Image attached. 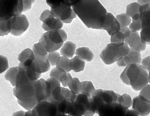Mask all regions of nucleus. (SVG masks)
<instances>
[{
    "label": "nucleus",
    "mask_w": 150,
    "mask_h": 116,
    "mask_svg": "<svg viewBox=\"0 0 150 116\" xmlns=\"http://www.w3.org/2000/svg\"><path fill=\"white\" fill-rule=\"evenodd\" d=\"M35 82L16 87L13 89V94L17 98L18 103L28 111L32 110L38 103L35 89Z\"/></svg>",
    "instance_id": "obj_3"
},
{
    "label": "nucleus",
    "mask_w": 150,
    "mask_h": 116,
    "mask_svg": "<svg viewBox=\"0 0 150 116\" xmlns=\"http://www.w3.org/2000/svg\"><path fill=\"white\" fill-rule=\"evenodd\" d=\"M9 67L7 58L0 55V74H2L8 69Z\"/></svg>",
    "instance_id": "obj_40"
},
{
    "label": "nucleus",
    "mask_w": 150,
    "mask_h": 116,
    "mask_svg": "<svg viewBox=\"0 0 150 116\" xmlns=\"http://www.w3.org/2000/svg\"><path fill=\"white\" fill-rule=\"evenodd\" d=\"M137 3H139L141 5L147 3L150 4V0H137Z\"/></svg>",
    "instance_id": "obj_50"
},
{
    "label": "nucleus",
    "mask_w": 150,
    "mask_h": 116,
    "mask_svg": "<svg viewBox=\"0 0 150 116\" xmlns=\"http://www.w3.org/2000/svg\"><path fill=\"white\" fill-rule=\"evenodd\" d=\"M97 113L98 114L99 116H114V103H103L99 108Z\"/></svg>",
    "instance_id": "obj_26"
},
{
    "label": "nucleus",
    "mask_w": 150,
    "mask_h": 116,
    "mask_svg": "<svg viewBox=\"0 0 150 116\" xmlns=\"http://www.w3.org/2000/svg\"><path fill=\"white\" fill-rule=\"evenodd\" d=\"M148 74H149V78H150V70H149V73H148Z\"/></svg>",
    "instance_id": "obj_53"
},
{
    "label": "nucleus",
    "mask_w": 150,
    "mask_h": 116,
    "mask_svg": "<svg viewBox=\"0 0 150 116\" xmlns=\"http://www.w3.org/2000/svg\"><path fill=\"white\" fill-rule=\"evenodd\" d=\"M116 19L121 25V27H127L132 22L131 17L126 13H122L116 16Z\"/></svg>",
    "instance_id": "obj_35"
},
{
    "label": "nucleus",
    "mask_w": 150,
    "mask_h": 116,
    "mask_svg": "<svg viewBox=\"0 0 150 116\" xmlns=\"http://www.w3.org/2000/svg\"><path fill=\"white\" fill-rule=\"evenodd\" d=\"M32 111L33 116H56L58 113L56 105L47 101L39 102Z\"/></svg>",
    "instance_id": "obj_11"
},
{
    "label": "nucleus",
    "mask_w": 150,
    "mask_h": 116,
    "mask_svg": "<svg viewBox=\"0 0 150 116\" xmlns=\"http://www.w3.org/2000/svg\"><path fill=\"white\" fill-rule=\"evenodd\" d=\"M23 11L29 10L32 8V5L35 0H23Z\"/></svg>",
    "instance_id": "obj_44"
},
{
    "label": "nucleus",
    "mask_w": 150,
    "mask_h": 116,
    "mask_svg": "<svg viewBox=\"0 0 150 116\" xmlns=\"http://www.w3.org/2000/svg\"><path fill=\"white\" fill-rule=\"evenodd\" d=\"M139 96L150 101V84H147L141 90Z\"/></svg>",
    "instance_id": "obj_42"
},
{
    "label": "nucleus",
    "mask_w": 150,
    "mask_h": 116,
    "mask_svg": "<svg viewBox=\"0 0 150 116\" xmlns=\"http://www.w3.org/2000/svg\"><path fill=\"white\" fill-rule=\"evenodd\" d=\"M99 92L104 103L113 104L117 102L118 94L115 93L114 91L112 90H103L99 89Z\"/></svg>",
    "instance_id": "obj_20"
},
{
    "label": "nucleus",
    "mask_w": 150,
    "mask_h": 116,
    "mask_svg": "<svg viewBox=\"0 0 150 116\" xmlns=\"http://www.w3.org/2000/svg\"><path fill=\"white\" fill-rule=\"evenodd\" d=\"M130 85L136 91H140L149 83V74L141 64H132L125 68Z\"/></svg>",
    "instance_id": "obj_2"
},
{
    "label": "nucleus",
    "mask_w": 150,
    "mask_h": 116,
    "mask_svg": "<svg viewBox=\"0 0 150 116\" xmlns=\"http://www.w3.org/2000/svg\"><path fill=\"white\" fill-rule=\"evenodd\" d=\"M130 48L126 43L109 44L100 53V57L105 65L121 60L127 54Z\"/></svg>",
    "instance_id": "obj_4"
},
{
    "label": "nucleus",
    "mask_w": 150,
    "mask_h": 116,
    "mask_svg": "<svg viewBox=\"0 0 150 116\" xmlns=\"http://www.w3.org/2000/svg\"><path fill=\"white\" fill-rule=\"evenodd\" d=\"M141 30V41L143 44H150V28L142 29Z\"/></svg>",
    "instance_id": "obj_37"
},
{
    "label": "nucleus",
    "mask_w": 150,
    "mask_h": 116,
    "mask_svg": "<svg viewBox=\"0 0 150 116\" xmlns=\"http://www.w3.org/2000/svg\"><path fill=\"white\" fill-rule=\"evenodd\" d=\"M95 90L93 84L90 81L81 82L80 94H84L87 97H91Z\"/></svg>",
    "instance_id": "obj_29"
},
{
    "label": "nucleus",
    "mask_w": 150,
    "mask_h": 116,
    "mask_svg": "<svg viewBox=\"0 0 150 116\" xmlns=\"http://www.w3.org/2000/svg\"><path fill=\"white\" fill-rule=\"evenodd\" d=\"M90 97L79 94L72 103V108L69 115L71 116H84L89 107Z\"/></svg>",
    "instance_id": "obj_8"
},
{
    "label": "nucleus",
    "mask_w": 150,
    "mask_h": 116,
    "mask_svg": "<svg viewBox=\"0 0 150 116\" xmlns=\"http://www.w3.org/2000/svg\"><path fill=\"white\" fill-rule=\"evenodd\" d=\"M140 6L141 5L137 2L131 3L127 6L126 14L132 18L135 15L139 13Z\"/></svg>",
    "instance_id": "obj_34"
},
{
    "label": "nucleus",
    "mask_w": 150,
    "mask_h": 116,
    "mask_svg": "<svg viewBox=\"0 0 150 116\" xmlns=\"http://www.w3.org/2000/svg\"><path fill=\"white\" fill-rule=\"evenodd\" d=\"M132 108L139 116H147L150 113V101L139 95L133 98Z\"/></svg>",
    "instance_id": "obj_13"
},
{
    "label": "nucleus",
    "mask_w": 150,
    "mask_h": 116,
    "mask_svg": "<svg viewBox=\"0 0 150 116\" xmlns=\"http://www.w3.org/2000/svg\"><path fill=\"white\" fill-rule=\"evenodd\" d=\"M56 68L66 73H68L71 70L70 65V60L68 58L61 56Z\"/></svg>",
    "instance_id": "obj_30"
},
{
    "label": "nucleus",
    "mask_w": 150,
    "mask_h": 116,
    "mask_svg": "<svg viewBox=\"0 0 150 116\" xmlns=\"http://www.w3.org/2000/svg\"><path fill=\"white\" fill-rule=\"evenodd\" d=\"M35 57L33 51L30 49H26L21 52L19 55L18 60L20 62H23L28 59H32Z\"/></svg>",
    "instance_id": "obj_36"
},
{
    "label": "nucleus",
    "mask_w": 150,
    "mask_h": 116,
    "mask_svg": "<svg viewBox=\"0 0 150 116\" xmlns=\"http://www.w3.org/2000/svg\"><path fill=\"white\" fill-rule=\"evenodd\" d=\"M51 14L64 23L69 24L72 22L76 15L71 6L62 3L56 8H51Z\"/></svg>",
    "instance_id": "obj_7"
},
{
    "label": "nucleus",
    "mask_w": 150,
    "mask_h": 116,
    "mask_svg": "<svg viewBox=\"0 0 150 116\" xmlns=\"http://www.w3.org/2000/svg\"><path fill=\"white\" fill-rule=\"evenodd\" d=\"M131 33V30L128 27H121L119 32L111 36V42L112 43H121L125 42Z\"/></svg>",
    "instance_id": "obj_19"
},
{
    "label": "nucleus",
    "mask_w": 150,
    "mask_h": 116,
    "mask_svg": "<svg viewBox=\"0 0 150 116\" xmlns=\"http://www.w3.org/2000/svg\"><path fill=\"white\" fill-rule=\"evenodd\" d=\"M45 81L46 80L41 79L35 83L36 97L38 103L43 101H48Z\"/></svg>",
    "instance_id": "obj_17"
},
{
    "label": "nucleus",
    "mask_w": 150,
    "mask_h": 116,
    "mask_svg": "<svg viewBox=\"0 0 150 116\" xmlns=\"http://www.w3.org/2000/svg\"><path fill=\"white\" fill-rule=\"evenodd\" d=\"M70 65L71 70L76 73H78L84 70L85 62L76 56L70 60Z\"/></svg>",
    "instance_id": "obj_24"
},
{
    "label": "nucleus",
    "mask_w": 150,
    "mask_h": 116,
    "mask_svg": "<svg viewBox=\"0 0 150 116\" xmlns=\"http://www.w3.org/2000/svg\"><path fill=\"white\" fill-rule=\"evenodd\" d=\"M35 57L28 59L23 62H20V67L23 68L29 79L32 82L37 81L41 77V74L38 72L37 66L35 62Z\"/></svg>",
    "instance_id": "obj_12"
},
{
    "label": "nucleus",
    "mask_w": 150,
    "mask_h": 116,
    "mask_svg": "<svg viewBox=\"0 0 150 116\" xmlns=\"http://www.w3.org/2000/svg\"><path fill=\"white\" fill-rule=\"evenodd\" d=\"M129 28L131 30L138 32L142 29V24L140 19L137 20L132 19V22L129 25Z\"/></svg>",
    "instance_id": "obj_41"
},
{
    "label": "nucleus",
    "mask_w": 150,
    "mask_h": 116,
    "mask_svg": "<svg viewBox=\"0 0 150 116\" xmlns=\"http://www.w3.org/2000/svg\"><path fill=\"white\" fill-rule=\"evenodd\" d=\"M61 57L59 53L56 51L52 52L49 53L48 55V60L50 65L53 66L57 65Z\"/></svg>",
    "instance_id": "obj_39"
},
{
    "label": "nucleus",
    "mask_w": 150,
    "mask_h": 116,
    "mask_svg": "<svg viewBox=\"0 0 150 116\" xmlns=\"http://www.w3.org/2000/svg\"><path fill=\"white\" fill-rule=\"evenodd\" d=\"M33 51L36 59L43 60L48 58L47 51L43 44L39 42L34 45Z\"/></svg>",
    "instance_id": "obj_23"
},
{
    "label": "nucleus",
    "mask_w": 150,
    "mask_h": 116,
    "mask_svg": "<svg viewBox=\"0 0 150 116\" xmlns=\"http://www.w3.org/2000/svg\"><path fill=\"white\" fill-rule=\"evenodd\" d=\"M45 85L48 99L51 96L53 90L57 87L61 86V83L57 79L50 77L45 81Z\"/></svg>",
    "instance_id": "obj_28"
},
{
    "label": "nucleus",
    "mask_w": 150,
    "mask_h": 116,
    "mask_svg": "<svg viewBox=\"0 0 150 116\" xmlns=\"http://www.w3.org/2000/svg\"><path fill=\"white\" fill-rule=\"evenodd\" d=\"M25 112L23 111H20L16 112L13 113L12 116H25Z\"/></svg>",
    "instance_id": "obj_49"
},
{
    "label": "nucleus",
    "mask_w": 150,
    "mask_h": 116,
    "mask_svg": "<svg viewBox=\"0 0 150 116\" xmlns=\"http://www.w3.org/2000/svg\"><path fill=\"white\" fill-rule=\"evenodd\" d=\"M10 33L15 36H20L28 28L29 23L27 17L24 15H21L10 19Z\"/></svg>",
    "instance_id": "obj_10"
},
{
    "label": "nucleus",
    "mask_w": 150,
    "mask_h": 116,
    "mask_svg": "<svg viewBox=\"0 0 150 116\" xmlns=\"http://www.w3.org/2000/svg\"><path fill=\"white\" fill-rule=\"evenodd\" d=\"M117 103L126 107L127 108H129L132 106V101L131 96L129 94H125L121 95L118 94Z\"/></svg>",
    "instance_id": "obj_32"
},
{
    "label": "nucleus",
    "mask_w": 150,
    "mask_h": 116,
    "mask_svg": "<svg viewBox=\"0 0 150 116\" xmlns=\"http://www.w3.org/2000/svg\"><path fill=\"white\" fill-rule=\"evenodd\" d=\"M73 102L68 99H64L54 104L57 106L58 113L69 115L71 111Z\"/></svg>",
    "instance_id": "obj_22"
},
{
    "label": "nucleus",
    "mask_w": 150,
    "mask_h": 116,
    "mask_svg": "<svg viewBox=\"0 0 150 116\" xmlns=\"http://www.w3.org/2000/svg\"><path fill=\"white\" fill-rule=\"evenodd\" d=\"M120 78L124 84L127 85H130V82H129V80L128 79L127 75H126L125 69H124L123 71L121 74V75H120Z\"/></svg>",
    "instance_id": "obj_47"
},
{
    "label": "nucleus",
    "mask_w": 150,
    "mask_h": 116,
    "mask_svg": "<svg viewBox=\"0 0 150 116\" xmlns=\"http://www.w3.org/2000/svg\"><path fill=\"white\" fill-rule=\"evenodd\" d=\"M75 53L78 57L86 61H91L94 58L93 53L88 48H79L76 50Z\"/></svg>",
    "instance_id": "obj_25"
},
{
    "label": "nucleus",
    "mask_w": 150,
    "mask_h": 116,
    "mask_svg": "<svg viewBox=\"0 0 150 116\" xmlns=\"http://www.w3.org/2000/svg\"><path fill=\"white\" fill-rule=\"evenodd\" d=\"M11 24L10 19L0 20V37L7 35L10 33Z\"/></svg>",
    "instance_id": "obj_33"
},
{
    "label": "nucleus",
    "mask_w": 150,
    "mask_h": 116,
    "mask_svg": "<svg viewBox=\"0 0 150 116\" xmlns=\"http://www.w3.org/2000/svg\"><path fill=\"white\" fill-rule=\"evenodd\" d=\"M25 116H33V113H32V110L28 111L25 112Z\"/></svg>",
    "instance_id": "obj_51"
},
{
    "label": "nucleus",
    "mask_w": 150,
    "mask_h": 116,
    "mask_svg": "<svg viewBox=\"0 0 150 116\" xmlns=\"http://www.w3.org/2000/svg\"><path fill=\"white\" fill-rule=\"evenodd\" d=\"M68 87L70 90L75 94H80L81 82L77 78H72L68 83Z\"/></svg>",
    "instance_id": "obj_31"
},
{
    "label": "nucleus",
    "mask_w": 150,
    "mask_h": 116,
    "mask_svg": "<svg viewBox=\"0 0 150 116\" xmlns=\"http://www.w3.org/2000/svg\"><path fill=\"white\" fill-rule=\"evenodd\" d=\"M64 0H46L47 4L51 8H56L63 3Z\"/></svg>",
    "instance_id": "obj_43"
},
{
    "label": "nucleus",
    "mask_w": 150,
    "mask_h": 116,
    "mask_svg": "<svg viewBox=\"0 0 150 116\" xmlns=\"http://www.w3.org/2000/svg\"><path fill=\"white\" fill-rule=\"evenodd\" d=\"M81 0H64L63 3L67 5L72 7L79 3Z\"/></svg>",
    "instance_id": "obj_46"
},
{
    "label": "nucleus",
    "mask_w": 150,
    "mask_h": 116,
    "mask_svg": "<svg viewBox=\"0 0 150 116\" xmlns=\"http://www.w3.org/2000/svg\"><path fill=\"white\" fill-rule=\"evenodd\" d=\"M76 44L71 41L66 42L61 48L60 53L62 56L71 58L75 53Z\"/></svg>",
    "instance_id": "obj_21"
},
{
    "label": "nucleus",
    "mask_w": 150,
    "mask_h": 116,
    "mask_svg": "<svg viewBox=\"0 0 150 116\" xmlns=\"http://www.w3.org/2000/svg\"><path fill=\"white\" fill-rule=\"evenodd\" d=\"M142 65L146 70L149 71L150 70V56L144 58L142 61Z\"/></svg>",
    "instance_id": "obj_45"
},
{
    "label": "nucleus",
    "mask_w": 150,
    "mask_h": 116,
    "mask_svg": "<svg viewBox=\"0 0 150 116\" xmlns=\"http://www.w3.org/2000/svg\"><path fill=\"white\" fill-rule=\"evenodd\" d=\"M121 28V25L116 17L112 13H108L104 20L103 30H106L108 34L112 36L119 32Z\"/></svg>",
    "instance_id": "obj_14"
},
{
    "label": "nucleus",
    "mask_w": 150,
    "mask_h": 116,
    "mask_svg": "<svg viewBox=\"0 0 150 116\" xmlns=\"http://www.w3.org/2000/svg\"><path fill=\"white\" fill-rule=\"evenodd\" d=\"M125 43L127 44L130 49L143 51L146 50V44H143L141 41L140 34L138 32L131 30L129 37L126 39Z\"/></svg>",
    "instance_id": "obj_16"
},
{
    "label": "nucleus",
    "mask_w": 150,
    "mask_h": 116,
    "mask_svg": "<svg viewBox=\"0 0 150 116\" xmlns=\"http://www.w3.org/2000/svg\"><path fill=\"white\" fill-rule=\"evenodd\" d=\"M114 116H125L128 108L118 103H114Z\"/></svg>",
    "instance_id": "obj_38"
},
{
    "label": "nucleus",
    "mask_w": 150,
    "mask_h": 116,
    "mask_svg": "<svg viewBox=\"0 0 150 116\" xmlns=\"http://www.w3.org/2000/svg\"><path fill=\"white\" fill-rule=\"evenodd\" d=\"M149 83H150V78H149Z\"/></svg>",
    "instance_id": "obj_54"
},
{
    "label": "nucleus",
    "mask_w": 150,
    "mask_h": 116,
    "mask_svg": "<svg viewBox=\"0 0 150 116\" xmlns=\"http://www.w3.org/2000/svg\"><path fill=\"white\" fill-rule=\"evenodd\" d=\"M65 99L62 93V87L61 86L57 87L52 92L48 101L52 103H56Z\"/></svg>",
    "instance_id": "obj_27"
},
{
    "label": "nucleus",
    "mask_w": 150,
    "mask_h": 116,
    "mask_svg": "<svg viewBox=\"0 0 150 116\" xmlns=\"http://www.w3.org/2000/svg\"><path fill=\"white\" fill-rule=\"evenodd\" d=\"M125 116H139V115L133 109H128L127 110Z\"/></svg>",
    "instance_id": "obj_48"
},
{
    "label": "nucleus",
    "mask_w": 150,
    "mask_h": 116,
    "mask_svg": "<svg viewBox=\"0 0 150 116\" xmlns=\"http://www.w3.org/2000/svg\"><path fill=\"white\" fill-rule=\"evenodd\" d=\"M56 116H71L69 115H67V114H61V113H58Z\"/></svg>",
    "instance_id": "obj_52"
},
{
    "label": "nucleus",
    "mask_w": 150,
    "mask_h": 116,
    "mask_svg": "<svg viewBox=\"0 0 150 116\" xmlns=\"http://www.w3.org/2000/svg\"><path fill=\"white\" fill-rule=\"evenodd\" d=\"M67 37V33L63 30H52L44 33L39 42L43 44L48 52H52L63 46Z\"/></svg>",
    "instance_id": "obj_5"
},
{
    "label": "nucleus",
    "mask_w": 150,
    "mask_h": 116,
    "mask_svg": "<svg viewBox=\"0 0 150 116\" xmlns=\"http://www.w3.org/2000/svg\"><path fill=\"white\" fill-rule=\"evenodd\" d=\"M23 11V0H0V20L10 19Z\"/></svg>",
    "instance_id": "obj_6"
},
{
    "label": "nucleus",
    "mask_w": 150,
    "mask_h": 116,
    "mask_svg": "<svg viewBox=\"0 0 150 116\" xmlns=\"http://www.w3.org/2000/svg\"><path fill=\"white\" fill-rule=\"evenodd\" d=\"M142 61L141 52L130 49L128 53L118 61L117 64L119 66L126 67L132 64H141Z\"/></svg>",
    "instance_id": "obj_15"
},
{
    "label": "nucleus",
    "mask_w": 150,
    "mask_h": 116,
    "mask_svg": "<svg viewBox=\"0 0 150 116\" xmlns=\"http://www.w3.org/2000/svg\"><path fill=\"white\" fill-rule=\"evenodd\" d=\"M72 8L87 27L103 30L104 20L108 12L98 0H81Z\"/></svg>",
    "instance_id": "obj_1"
},
{
    "label": "nucleus",
    "mask_w": 150,
    "mask_h": 116,
    "mask_svg": "<svg viewBox=\"0 0 150 116\" xmlns=\"http://www.w3.org/2000/svg\"><path fill=\"white\" fill-rule=\"evenodd\" d=\"M50 77L58 80L64 87L68 86V83L72 79L70 73L63 72L57 68H53L50 74Z\"/></svg>",
    "instance_id": "obj_18"
},
{
    "label": "nucleus",
    "mask_w": 150,
    "mask_h": 116,
    "mask_svg": "<svg viewBox=\"0 0 150 116\" xmlns=\"http://www.w3.org/2000/svg\"><path fill=\"white\" fill-rule=\"evenodd\" d=\"M40 20L43 22L42 27L47 32L61 30L63 27V22L53 16L49 10H46L42 12Z\"/></svg>",
    "instance_id": "obj_9"
}]
</instances>
